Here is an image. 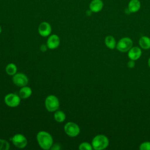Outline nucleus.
Returning a JSON list of instances; mask_svg holds the SVG:
<instances>
[{
	"label": "nucleus",
	"instance_id": "nucleus-1",
	"mask_svg": "<svg viewBox=\"0 0 150 150\" xmlns=\"http://www.w3.org/2000/svg\"><path fill=\"white\" fill-rule=\"evenodd\" d=\"M36 139L39 145L43 149L48 150L50 149L53 145V138L47 131H39L37 134Z\"/></svg>",
	"mask_w": 150,
	"mask_h": 150
},
{
	"label": "nucleus",
	"instance_id": "nucleus-2",
	"mask_svg": "<svg viewBox=\"0 0 150 150\" xmlns=\"http://www.w3.org/2000/svg\"><path fill=\"white\" fill-rule=\"evenodd\" d=\"M91 145L93 148L95 150H103L108 147L109 139L105 135L98 134L93 138Z\"/></svg>",
	"mask_w": 150,
	"mask_h": 150
},
{
	"label": "nucleus",
	"instance_id": "nucleus-3",
	"mask_svg": "<svg viewBox=\"0 0 150 150\" xmlns=\"http://www.w3.org/2000/svg\"><path fill=\"white\" fill-rule=\"evenodd\" d=\"M46 110L49 112H55L59 108L60 103L58 98L54 95L48 96L45 101Z\"/></svg>",
	"mask_w": 150,
	"mask_h": 150
},
{
	"label": "nucleus",
	"instance_id": "nucleus-4",
	"mask_svg": "<svg viewBox=\"0 0 150 150\" xmlns=\"http://www.w3.org/2000/svg\"><path fill=\"white\" fill-rule=\"evenodd\" d=\"M133 42L132 39L128 37H124L120 39L117 43V49L122 53L128 52L132 47Z\"/></svg>",
	"mask_w": 150,
	"mask_h": 150
},
{
	"label": "nucleus",
	"instance_id": "nucleus-5",
	"mask_svg": "<svg viewBox=\"0 0 150 150\" xmlns=\"http://www.w3.org/2000/svg\"><path fill=\"white\" fill-rule=\"evenodd\" d=\"M65 133L70 137H77L80 132L79 126L75 122L70 121L67 122L64 127Z\"/></svg>",
	"mask_w": 150,
	"mask_h": 150
},
{
	"label": "nucleus",
	"instance_id": "nucleus-6",
	"mask_svg": "<svg viewBox=\"0 0 150 150\" xmlns=\"http://www.w3.org/2000/svg\"><path fill=\"white\" fill-rule=\"evenodd\" d=\"M4 102L8 107H16L20 104L21 97L16 94L9 93L5 96Z\"/></svg>",
	"mask_w": 150,
	"mask_h": 150
},
{
	"label": "nucleus",
	"instance_id": "nucleus-7",
	"mask_svg": "<svg viewBox=\"0 0 150 150\" xmlns=\"http://www.w3.org/2000/svg\"><path fill=\"white\" fill-rule=\"evenodd\" d=\"M12 80L13 83L16 86L21 87L27 86L29 82L28 77L25 74L22 73H16L13 76Z\"/></svg>",
	"mask_w": 150,
	"mask_h": 150
},
{
	"label": "nucleus",
	"instance_id": "nucleus-8",
	"mask_svg": "<svg viewBox=\"0 0 150 150\" xmlns=\"http://www.w3.org/2000/svg\"><path fill=\"white\" fill-rule=\"evenodd\" d=\"M12 141L13 145L18 148H24L28 143L26 137L21 134H15L12 138Z\"/></svg>",
	"mask_w": 150,
	"mask_h": 150
},
{
	"label": "nucleus",
	"instance_id": "nucleus-9",
	"mask_svg": "<svg viewBox=\"0 0 150 150\" xmlns=\"http://www.w3.org/2000/svg\"><path fill=\"white\" fill-rule=\"evenodd\" d=\"M38 32L43 37L49 36L52 32L51 25L47 22H43L38 26Z\"/></svg>",
	"mask_w": 150,
	"mask_h": 150
},
{
	"label": "nucleus",
	"instance_id": "nucleus-10",
	"mask_svg": "<svg viewBox=\"0 0 150 150\" xmlns=\"http://www.w3.org/2000/svg\"><path fill=\"white\" fill-rule=\"evenodd\" d=\"M60 42V40L59 36L56 34H53L50 35L48 38L46 42V45L50 49H55L59 47Z\"/></svg>",
	"mask_w": 150,
	"mask_h": 150
},
{
	"label": "nucleus",
	"instance_id": "nucleus-11",
	"mask_svg": "<svg viewBox=\"0 0 150 150\" xmlns=\"http://www.w3.org/2000/svg\"><path fill=\"white\" fill-rule=\"evenodd\" d=\"M142 55V50L141 47L138 46L132 47L128 52V56L129 59L133 60H137Z\"/></svg>",
	"mask_w": 150,
	"mask_h": 150
},
{
	"label": "nucleus",
	"instance_id": "nucleus-12",
	"mask_svg": "<svg viewBox=\"0 0 150 150\" xmlns=\"http://www.w3.org/2000/svg\"><path fill=\"white\" fill-rule=\"evenodd\" d=\"M104 6V3L102 0H92L89 4V9L92 12L98 13L100 12Z\"/></svg>",
	"mask_w": 150,
	"mask_h": 150
},
{
	"label": "nucleus",
	"instance_id": "nucleus-13",
	"mask_svg": "<svg viewBox=\"0 0 150 150\" xmlns=\"http://www.w3.org/2000/svg\"><path fill=\"white\" fill-rule=\"evenodd\" d=\"M141 7L139 0H130L128 4V11L129 13L137 12Z\"/></svg>",
	"mask_w": 150,
	"mask_h": 150
},
{
	"label": "nucleus",
	"instance_id": "nucleus-14",
	"mask_svg": "<svg viewBox=\"0 0 150 150\" xmlns=\"http://www.w3.org/2000/svg\"><path fill=\"white\" fill-rule=\"evenodd\" d=\"M32 93V91L30 87L25 86L23 87H22L19 91V96L21 97V98L22 99H26L29 98Z\"/></svg>",
	"mask_w": 150,
	"mask_h": 150
},
{
	"label": "nucleus",
	"instance_id": "nucleus-15",
	"mask_svg": "<svg viewBox=\"0 0 150 150\" xmlns=\"http://www.w3.org/2000/svg\"><path fill=\"white\" fill-rule=\"evenodd\" d=\"M139 45L141 49L148 50L150 49V38L146 36H143L139 39Z\"/></svg>",
	"mask_w": 150,
	"mask_h": 150
},
{
	"label": "nucleus",
	"instance_id": "nucleus-16",
	"mask_svg": "<svg viewBox=\"0 0 150 150\" xmlns=\"http://www.w3.org/2000/svg\"><path fill=\"white\" fill-rule=\"evenodd\" d=\"M105 46L110 49H114L116 48L117 42L115 38L111 35H108L104 40Z\"/></svg>",
	"mask_w": 150,
	"mask_h": 150
},
{
	"label": "nucleus",
	"instance_id": "nucleus-17",
	"mask_svg": "<svg viewBox=\"0 0 150 150\" xmlns=\"http://www.w3.org/2000/svg\"><path fill=\"white\" fill-rule=\"evenodd\" d=\"M54 118L57 122H63L66 119V114L61 110H56L54 114Z\"/></svg>",
	"mask_w": 150,
	"mask_h": 150
},
{
	"label": "nucleus",
	"instance_id": "nucleus-18",
	"mask_svg": "<svg viewBox=\"0 0 150 150\" xmlns=\"http://www.w3.org/2000/svg\"><path fill=\"white\" fill-rule=\"evenodd\" d=\"M5 71L9 76H13L16 73L17 67L14 63H9L5 67Z\"/></svg>",
	"mask_w": 150,
	"mask_h": 150
},
{
	"label": "nucleus",
	"instance_id": "nucleus-19",
	"mask_svg": "<svg viewBox=\"0 0 150 150\" xmlns=\"http://www.w3.org/2000/svg\"><path fill=\"white\" fill-rule=\"evenodd\" d=\"M10 148L9 142L4 139H0V150H8Z\"/></svg>",
	"mask_w": 150,
	"mask_h": 150
},
{
	"label": "nucleus",
	"instance_id": "nucleus-20",
	"mask_svg": "<svg viewBox=\"0 0 150 150\" xmlns=\"http://www.w3.org/2000/svg\"><path fill=\"white\" fill-rule=\"evenodd\" d=\"M79 148L80 150H92L93 149L92 145L87 142L81 143L79 145Z\"/></svg>",
	"mask_w": 150,
	"mask_h": 150
},
{
	"label": "nucleus",
	"instance_id": "nucleus-21",
	"mask_svg": "<svg viewBox=\"0 0 150 150\" xmlns=\"http://www.w3.org/2000/svg\"><path fill=\"white\" fill-rule=\"evenodd\" d=\"M139 149L141 150H150V142L145 141L141 143L139 145Z\"/></svg>",
	"mask_w": 150,
	"mask_h": 150
},
{
	"label": "nucleus",
	"instance_id": "nucleus-22",
	"mask_svg": "<svg viewBox=\"0 0 150 150\" xmlns=\"http://www.w3.org/2000/svg\"><path fill=\"white\" fill-rule=\"evenodd\" d=\"M135 60H133L130 59L127 63V66L130 69L134 68L135 67Z\"/></svg>",
	"mask_w": 150,
	"mask_h": 150
},
{
	"label": "nucleus",
	"instance_id": "nucleus-23",
	"mask_svg": "<svg viewBox=\"0 0 150 150\" xmlns=\"http://www.w3.org/2000/svg\"><path fill=\"white\" fill-rule=\"evenodd\" d=\"M51 149L52 150H59V149H61V146L59 144H53V145L52 146Z\"/></svg>",
	"mask_w": 150,
	"mask_h": 150
},
{
	"label": "nucleus",
	"instance_id": "nucleus-24",
	"mask_svg": "<svg viewBox=\"0 0 150 150\" xmlns=\"http://www.w3.org/2000/svg\"><path fill=\"white\" fill-rule=\"evenodd\" d=\"M47 48H48L47 46V45H44V44H43V45H42L40 46V50L42 52H46V51L47 50Z\"/></svg>",
	"mask_w": 150,
	"mask_h": 150
},
{
	"label": "nucleus",
	"instance_id": "nucleus-25",
	"mask_svg": "<svg viewBox=\"0 0 150 150\" xmlns=\"http://www.w3.org/2000/svg\"><path fill=\"white\" fill-rule=\"evenodd\" d=\"M91 13H92V12H91V11L90 10V9L86 11V14H87L88 16H90V15L91 14Z\"/></svg>",
	"mask_w": 150,
	"mask_h": 150
},
{
	"label": "nucleus",
	"instance_id": "nucleus-26",
	"mask_svg": "<svg viewBox=\"0 0 150 150\" xmlns=\"http://www.w3.org/2000/svg\"><path fill=\"white\" fill-rule=\"evenodd\" d=\"M148 65L150 67V57L148 59Z\"/></svg>",
	"mask_w": 150,
	"mask_h": 150
},
{
	"label": "nucleus",
	"instance_id": "nucleus-27",
	"mask_svg": "<svg viewBox=\"0 0 150 150\" xmlns=\"http://www.w3.org/2000/svg\"><path fill=\"white\" fill-rule=\"evenodd\" d=\"M1 32H2V28H1V26H0V34H1Z\"/></svg>",
	"mask_w": 150,
	"mask_h": 150
}]
</instances>
